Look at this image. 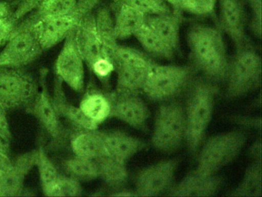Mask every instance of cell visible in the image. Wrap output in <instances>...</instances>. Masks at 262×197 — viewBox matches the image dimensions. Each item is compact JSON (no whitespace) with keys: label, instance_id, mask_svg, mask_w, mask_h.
Masks as SVG:
<instances>
[{"label":"cell","instance_id":"obj_18","mask_svg":"<svg viewBox=\"0 0 262 197\" xmlns=\"http://www.w3.org/2000/svg\"><path fill=\"white\" fill-rule=\"evenodd\" d=\"M104 147L105 155L127 163L132 157L146 147V143L126 132L113 130L104 132Z\"/></svg>","mask_w":262,"mask_h":197},{"label":"cell","instance_id":"obj_33","mask_svg":"<svg viewBox=\"0 0 262 197\" xmlns=\"http://www.w3.org/2000/svg\"><path fill=\"white\" fill-rule=\"evenodd\" d=\"M78 0H48L30 13L35 21L42 17L56 16L72 12Z\"/></svg>","mask_w":262,"mask_h":197},{"label":"cell","instance_id":"obj_11","mask_svg":"<svg viewBox=\"0 0 262 197\" xmlns=\"http://www.w3.org/2000/svg\"><path fill=\"white\" fill-rule=\"evenodd\" d=\"M49 70L42 69L39 72V89L34 102L27 109L40 123L44 130L51 137L54 144H59L66 138V129L61 124L60 118L53 106L47 86Z\"/></svg>","mask_w":262,"mask_h":197},{"label":"cell","instance_id":"obj_6","mask_svg":"<svg viewBox=\"0 0 262 197\" xmlns=\"http://www.w3.org/2000/svg\"><path fill=\"white\" fill-rule=\"evenodd\" d=\"M261 57L254 46L236 51L229 62L225 97L238 98L260 87L261 83Z\"/></svg>","mask_w":262,"mask_h":197},{"label":"cell","instance_id":"obj_43","mask_svg":"<svg viewBox=\"0 0 262 197\" xmlns=\"http://www.w3.org/2000/svg\"><path fill=\"white\" fill-rule=\"evenodd\" d=\"M13 160L10 155V152L0 149V170L5 171L11 166Z\"/></svg>","mask_w":262,"mask_h":197},{"label":"cell","instance_id":"obj_37","mask_svg":"<svg viewBox=\"0 0 262 197\" xmlns=\"http://www.w3.org/2000/svg\"><path fill=\"white\" fill-rule=\"evenodd\" d=\"M90 70L102 83H108L112 73L116 70V66L112 60L102 58L97 60L90 68Z\"/></svg>","mask_w":262,"mask_h":197},{"label":"cell","instance_id":"obj_14","mask_svg":"<svg viewBox=\"0 0 262 197\" xmlns=\"http://www.w3.org/2000/svg\"><path fill=\"white\" fill-rule=\"evenodd\" d=\"M220 29L227 33L234 43L236 51L251 46L247 35L246 15L241 0H219Z\"/></svg>","mask_w":262,"mask_h":197},{"label":"cell","instance_id":"obj_15","mask_svg":"<svg viewBox=\"0 0 262 197\" xmlns=\"http://www.w3.org/2000/svg\"><path fill=\"white\" fill-rule=\"evenodd\" d=\"M74 40L78 50L89 69H90L97 60L102 58H108L104 52L98 33L96 14L93 12L81 20L74 31Z\"/></svg>","mask_w":262,"mask_h":197},{"label":"cell","instance_id":"obj_34","mask_svg":"<svg viewBox=\"0 0 262 197\" xmlns=\"http://www.w3.org/2000/svg\"><path fill=\"white\" fill-rule=\"evenodd\" d=\"M124 3L146 15H160L171 10L169 4L164 0H113V4Z\"/></svg>","mask_w":262,"mask_h":197},{"label":"cell","instance_id":"obj_25","mask_svg":"<svg viewBox=\"0 0 262 197\" xmlns=\"http://www.w3.org/2000/svg\"><path fill=\"white\" fill-rule=\"evenodd\" d=\"M79 107L85 116L99 126L110 118L112 100L110 94L90 90L84 95Z\"/></svg>","mask_w":262,"mask_h":197},{"label":"cell","instance_id":"obj_45","mask_svg":"<svg viewBox=\"0 0 262 197\" xmlns=\"http://www.w3.org/2000/svg\"><path fill=\"white\" fill-rule=\"evenodd\" d=\"M13 14L11 6L7 2L0 1V18L10 16Z\"/></svg>","mask_w":262,"mask_h":197},{"label":"cell","instance_id":"obj_47","mask_svg":"<svg viewBox=\"0 0 262 197\" xmlns=\"http://www.w3.org/2000/svg\"><path fill=\"white\" fill-rule=\"evenodd\" d=\"M10 144L4 140L2 137L0 136V149L5 151V152H10Z\"/></svg>","mask_w":262,"mask_h":197},{"label":"cell","instance_id":"obj_29","mask_svg":"<svg viewBox=\"0 0 262 197\" xmlns=\"http://www.w3.org/2000/svg\"><path fill=\"white\" fill-rule=\"evenodd\" d=\"M67 175L79 181L90 182L99 178V168L96 160L75 155L63 163Z\"/></svg>","mask_w":262,"mask_h":197},{"label":"cell","instance_id":"obj_4","mask_svg":"<svg viewBox=\"0 0 262 197\" xmlns=\"http://www.w3.org/2000/svg\"><path fill=\"white\" fill-rule=\"evenodd\" d=\"M247 141L244 131L216 134L202 143L197 153L196 170L213 175L238 156Z\"/></svg>","mask_w":262,"mask_h":197},{"label":"cell","instance_id":"obj_46","mask_svg":"<svg viewBox=\"0 0 262 197\" xmlns=\"http://www.w3.org/2000/svg\"><path fill=\"white\" fill-rule=\"evenodd\" d=\"M167 3L171 6V9H181V4H182V0H165Z\"/></svg>","mask_w":262,"mask_h":197},{"label":"cell","instance_id":"obj_44","mask_svg":"<svg viewBox=\"0 0 262 197\" xmlns=\"http://www.w3.org/2000/svg\"><path fill=\"white\" fill-rule=\"evenodd\" d=\"M111 192L112 193L108 194V195H110V196H138L136 190H131V189H125V188H122V189H118V190L113 191V192Z\"/></svg>","mask_w":262,"mask_h":197},{"label":"cell","instance_id":"obj_21","mask_svg":"<svg viewBox=\"0 0 262 197\" xmlns=\"http://www.w3.org/2000/svg\"><path fill=\"white\" fill-rule=\"evenodd\" d=\"M70 146L75 155L97 160L105 155L104 132L98 129L76 130L72 134Z\"/></svg>","mask_w":262,"mask_h":197},{"label":"cell","instance_id":"obj_23","mask_svg":"<svg viewBox=\"0 0 262 197\" xmlns=\"http://www.w3.org/2000/svg\"><path fill=\"white\" fill-rule=\"evenodd\" d=\"M114 23L115 35L118 40H124L134 35L145 23L146 15L134 8L116 3Z\"/></svg>","mask_w":262,"mask_h":197},{"label":"cell","instance_id":"obj_17","mask_svg":"<svg viewBox=\"0 0 262 197\" xmlns=\"http://www.w3.org/2000/svg\"><path fill=\"white\" fill-rule=\"evenodd\" d=\"M37 150L26 152L13 159L7 170H0V196H19L24 191V182L36 164Z\"/></svg>","mask_w":262,"mask_h":197},{"label":"cell","instance_id":"obj_38","mask_svg":"<svg viewBox=\"0 0 262 197\" xmlns=\"http://www.w3.org/2000/svg\"><path fill=\"white\" fill-rule=\"evenodd\" d=\"M48 0H22L20 4L18 6L17 9L12 15L17 22H20L27 14L40 7L43 3Z\"/></svg>","mask_w":262,"mask_h":197},{"label":"cell","instance_id":"obj_48","mask_svg":"<svg viewBox=\"0 0 262 197\" xmlns=\"http://www.w3.org/2000/svg\"><path fill=\"white\" fill-rule=\"evenodd\" d=\"M164 1H165V0H164ZM165 2H166V1H165Z\"/></svg>","mask_w":262,"mask_h":197},{"label":"cell","instance_id":"obj_28","mask_svg":"<svg viewBox=\"0 0 262 197\" xmlns=\"http://www.w3.org/2000/svg\"><path fill=\"white\" fill-rule=\"evenodd\" d=\"M96 22L104 52L107 58L113 62V54L119 43L115 35L114 23L110 9L107 7L99 9L96 14Z\"/></svg>","mask_w":262,"mask_h":197},{"label":"cell","instance_id":"obj_41","mask_svg":"<svg viewBox=\"0 0 262 197\" xmlns=\"http://www.w3.org/2000/svg\"><path fill=\"white\" fill-rule=\"evenodd\" d=\"M0 136L7 143H10L12 140V132L7 119V109L0 104Z\"/></svg>","mask_w":262,"mask_h":197},{"label":"cell","instance_id":"obj_20","mask_svg":"<svg viewBox=\"0 0 262 197\" xmlns=\"http://www.w3.org/2000/svg\"><path fill=\"white\" fill-rule=\"evenodd\" d=\"M181 9H173L167 13L148 15L145 23L168 44L174 52L180 49V25L182 19Z\"/></svg>","mask_w":262,"mask_h":197},{"label":"cell","instance_id":"obj_13","mask_svg":"<svg viewBox=\"0 0 262 197\" xmlns=\"http://www.w3.org/2000/svg\"><path fill=\"white\" fill-rule=\"evenodd\" d=\"M112 100L110 118H116L139 131L148 132L147 122L149 119L148 106L139 95L116 96L110 94Z\"/></svg>","mask_w":262,"mask_h":197},{"label":"cell","instance_id":"obj_16","mask_svg":"<svg viewBox=\"0 0 262 197\" xmlns=\"http://www.w3.org/2000/svg\"><path fill=\"white\" fill-rule=\"evenodd\" d=\"M224 183L222 176L202 173L194 169L172 186L168 195L173 197H211L217 193Z\"/></svg>","mask_w":262,"mask_h":197},{"label":"cell","instance_id":"obj_35","mask_svg":"<svg viewBox=\"0 0 262 197\" xmlns=\"http://www.w3.org/2000/svg\"><path fill=\"white\" fill-rule=\"evenodd\" d=\"M217 0H182L181 9L193 15L203 16L214 12Z\"/></svg>","mask_w":262,"mask_h":197},{"label":"cell","instance_id":"obj_1","mask_svg":"<svg viewBox=\"0 0 262 197\" xmlns=\"http://www.w3.org/2000/svg\"><path fill=\"white\" fill-rule=\"evenodd\" d=\"M191 66L207 80L225 83L229 60L220 28L194 24L187 35Z\"/></svg>","mask_w":262,"mask_h":197},{"label":"cell","instance_id":"obj_22","mask_svg":"<svg viewBox=\"0 0 262 197\" xmlns=\"http://www.w3.org/2000/svg\"><path fill=\"white\" fill-rule=\"evenodd\" d=\"M154 63L151 66H121L116 67L117 82L116 91L113 94L116 96L139 95V92H142L150 69Z\"/></svg>","mask_w":262,"mask_h":197},{"label":"cell","instance_id":"obj_31","mask_svg":"<svg viewBox=\"0 0 262 197\" xmlns=\"http://www.w3.org/2000/svg\"><path fill=\"white\" fill-rule=\"evenodd\" d=\"M113 60L116 69L121 66H151L155 63L144 52L119 44L115 49Z\"/></svg>","mask_w":262,"mask_h":197},{"label":"cell","instance_id":"obj_39","mask_svg":"<svg viewBox=\"0 0 262 197\" xmlns=\"http://www.w3.org/2000/svg\"><path fill=\"white\" fill-rule=\"evenodd\" d=\"M19 22L13 15L0 18V47L4 46L13 35Z\"/></svg>","mask_w":262,"mask_h":197},{"label":"cell","instance_id":"obj_5","mask_svg":"<svg viewBox=\"0 0 262 197\" xmlns=\"http://www.w3.org/2000/svg\"><path fill=\"white\" fill-rule=\"evenodd\" d=\"M186 123L185 107L179 102L162 103L155 118L151 142L156 150L163 153H174L185 142Z\"/></svg>","mask_w":262,"mask_h":197},{"label":"cell","instance_id":"obj_32","mask_svg":"<svg viewBox=\"0 0 262 197\" xmlns=\"http://www.w3.org/2000/svg\"><path fill=\"white\" fill-rule=\"evenodd\" d=\"M36 150H37V158H36V166H37L39 170L41 186L43 190L46 188L50 186L53 182L56 181L61 173L58 171L57 168L53 161L50 160L42 146H39Z\"/></svg>","mask_w":262,"mask_h":197},{"label":"cell","instance_id":"obj_42","mask_svg":"<svg viewBox=\"0 0 262 197\" xmlns=\"http://www.w3.org/2000/svg\"><path fill=\"white\" fill-rule=\"evenodd\" d=\"M248 155L253 160H261V140L254 141L250 146Z\"/></svg>","mask_w":262,"mask_h":197},{"label":"cell","instance_id":"obj_24","mask_svg":"<svg viewBox=\"0 0 262 197\" xmlns=\"http://www.w3.org/2000/svg\"><path fill=\"white\" fill-rule=\"evenodd\" d=\"M99 178L112 190L125 188L129 180V172L126 163L104 155L97 159Z\"/></svg>","mask_w":262,"mask_h":197},{"label":"cell","instance_id":"obj_19","mask_svg":"<svg viewBox=\"0 0 262 197\" xmlns=\"http://www.w3.org/2000/svg\"><path fill=\"white\" fill-rule=\"evenodd\" d=\"M62 84L63 82L55 75L52 101L59 118L65 119L76 130L98 129L99 126L85 116L79 106H74L69 101Z\"/></svg>","mask_w":262,"mask_h":197},{"label":"cell","instance_id":"obj_27","mask_svg":"<svg viewBox=\"0 0 262 197\" xmlns=\"http://www.w3.org/2000/svg\"><path fill=\"white\" fill-rule=\"evenodd\" d=\"M134 36L150 56L171 61L176 52L165 43L146 23L143 25Z\"/></svg>","mask_w":262,"mask_h":197},{"label":"cell","instance_id":"obj_10","mask_svg":"<svg viewBox=\"0 0 262 197\" xmlns=\"http://www.w3.org/2000/svg\"><path fill=\"white\" fill-rule=\"evenodd\" d=\"M179 161L178 159L162 160L142 169L136 177L138 196H158L168 192L172 187Z\"/></svg>","mask_w":262,"mask_h":197},{"label":"cell","instance_id":"obj_3","mask_svg":"<svg viewBox=\"0 0 262 197\" xmlns=\"http://www.w3.org/2000/svg\"><path fill=\"white\" fill-rule=\"evenodd\" d=\"M197 70L192 66L159 65L155 63L150 69L142 92L156 103L176 100L188 90L195 78Z\"/></svg>","mask_w":262,"mask_h":197},{"label":"cell","instance_id":"obj_7","mask_svg":"<svg viewBox=\"0 0 262 197\" xmlns=\"http://www.w3.org/2000/svg\"><path fill=\"white\" fill-rule=\"evenodd\" d=\"M99 3V0H78L76 7L69 13L36 19L33 29L43 51L64 41L76 30L81 20L93 12Z\"/></svg>","mask_w":262,"mask_h":197},{"label":"cell","instance_id":"obj_2","mask_svg":"<svg viewBox=\"0 0 262 197\" xmlns=\"http://www.w3.org/2000/svg\"><path fill=\"white\" fill-rule=\"evenodd\" d=\"M187 91L185 143L189 153L196 155L211 122L219 88V85L202 75L194 78Z\"/></svg>","mask_w":262,"mask_h":197},{"label":"cell","instance_id":"obj_30","mask_svg":"<svg viewBox=\"0 0 262 197\" xmlns=\"http://www.w3.org/2000/svg\"><path fill=\"white\" fill-rule=\"evenodd\" d=\"M46 196L76 197L82 193L81 182L70 175L61 174L56 181L42 190Z\"/></svg>","mask_w":262,"mask_h":197},{"label":"cell","instance_id":"obj_36","mask_svg":"<svg viewBox=\"0 0 262 197\" xmlns=\"http://www.w3.org/2000/svg\"><path fill=\"white\" fill-rule=\"evenodd\" d=\"M251 9V19L250 29L254 36L261 37L262 0H245Z\"/></svg>","mask_w":262,"mask_h":197},{"label":"cell","instance_id":"obj_40","mask_svg":"<svg viewBox=\"0 0 262 197\" xmlns=\"http://www.w3.org/2000/svg\"><path fill=\"white\" fill-rule=\"evenodd\" d=\"M231 120L236 124L246 128H254L260 130L261 120L260 117H249L245 115H231Z\"/></svg>","mask_w":262,"mask_h":197},{"label":"cell","instance_id":"obj_12","mask_svg":"<svg viewBox=\"0 0 262 197\" xmlns=\"http://www.w3.org/2000/svg\"><path fill=\"white\" fill-rule=\"evenodd\" d=\"M55 75L78 93L85 89L84 60L81 56L76 42L74 32L65 40L55 63Z\"/></svg>","mask_w":262,"mask_h":197},{"label":"cell","instance_id":"obj_26","mask_svg":"<svg viewBox=\"0 0 262 197\" xmlns=\"http://www.w3.org/2000/svg\"><path fill=\"white\" fill-rule=\"evenodd\" d=\"M253 160L240 184L228 194L230 197L262 196V161Z\"/></svg>","mask_w":262,"mask_h":197},{"label":"cell","instance_id":"obj_8","mask_svg":"<svg viewBox=\"0 0 262 197\" xmlns=\"http://www.w3.org/2000/svg\"><path fill=\"white\" fill-rule=\"evenodd\" d=\"M34 23V18L30 15L18 23L0 52V67L24 68L42 55L43 49L35 34Z\"/></svg>","mask_w":262,"mask_h":197},{"label":"cell","instance_id":"obj_9","mask_svg":"<svg viewBox=\"0 0 262 197\" xmlns=\"http://www.w3.org/2000/svg\"><path fill=\"white\" fill-rule=\"evenodd\" d=\"M39 89V83L24 68L0 67V104L7 110L28 109Z\"/></svg>","mask_w":262,"mask_h":197}]
</instances>
